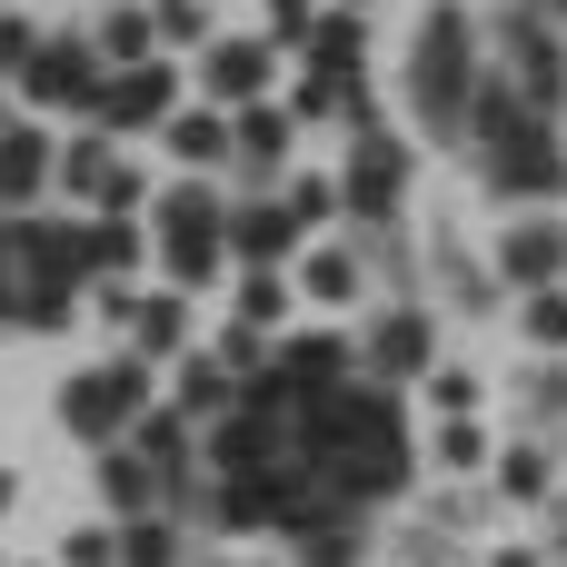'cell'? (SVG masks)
<instances>
[{"label": "cell", "instance_id": "3957f363", "mask_svg": "<svg viewBox=\"0 0 567 567\" xmlns=\"http://www.w3.org/2000/svg\"><path fill=\"white\" fill-rule=\"evenodd\" d=\"M219 219H229V199L209 189V179H179V189H159V269H169V289H219V269H229V249H219Z\"/></svg>", "mask_w": 567, "mask_h": 567}, {"label": "cell", "instance_id": "74e56055", "mask_svg": "<svg viewBox=\"0 0 567 567\" xmlns=\"http://www.w3.org/2000/svg\"><path fill=\"white\" fill-rule=\"evenodd\" d=\"M10 498H20V478H10V468H0V518H10Z\"/></svg>", "mask_w": 567, "mask_h": 567}, {"label": "cell", "instance_id": "52a82bcc", "mask_svg": "<svg viewBox=\"0 0 567 567\" xmlns=\"http://www.w3.org/2000/svg\"><path fill=\"white\" fill-rule=\"evenodd\" d=\"M50 179L70 189V199H90L100 219H140V169L90 130V140H60V159H50Z\"/></svg>", "mask_w": 567, "mask_h": 567}, {"label": "cell", "instance_id": "d4e9b609", "mask_svg": "<svg viewBox=\"0 0 567 567\" xmlns=\"http://www.w3.org/2000/svg\"><path fill=\"white\" fill-rule=\"evenodd\" d=\"M279 209H289V229L309 239V229H329V219H339V179L299 169V179H279Z\"/></svg>", "mask_w": 567, "mask_h": 567}, {"label": "cell", "instance_id": "8fae6325", "mask_svg": "<svg viewBox=\"0 0 567 567\" xmlns=\"http://www.w3.org/2000/svg\"><path fill=\"white\" fill-rule=\"evenodd\" d=\"M359 369H369V389H399V379H429L439 359H429V319L419 309H389L369 339H359Z\"/></svg>", "mask_w": 567, "mask_h": 567}, {"label": "cell", "instance_id": "484cf974", "mask_svg": "<svg viewBox=\"0 0 567 567\" xmlns=\"http://www.w3.org/2000/svg\"><path fill=\"white\" fill-rule=\"evenodd\" d=\"M299 289H309L319 309H349V299H359V259H349V249H309V259H299Z\"/></svg>", "mask_w": 567, "mask_h": 567}, {"label": "cell", "instance_id": "e575fe53", "mask_svg": "<svg viewBox=\"0 0 567 567\" xmlns=\"http://www.w3.org/2000/svg\"><path fill=\"white\" fill-rule=\"evenodd\" d=\"M30 50H40V30H30L20 10H0V80H20V70H30Z\"/></svg>", "mask_w": 567, "mask_h": 567}, {"label": "cell", "instance_id": "2e32d148", "mask_svg": "<svg viewBox=\"0 0 567 567\" xmlns=\"http://www.w3.org/2000/svg\"><path fill=\"white\" fill-rule=\"evenodd\" d=\"M50 159H60V150H50V130H30V120H20V130H0V219H20V209L50 189Z\"/></svg>", "mask_w": 567, "mask_h": 567}, {"label": "cell", "instance_id": "5b68a950", "mask_svg": "<svg viewBox=\"0 0 567 567\" xmlns=\"http://www.w3.org/2000/svg\"><path fill=\"white\" fill-rule=\"evenodd\" d=\"M100 80H110V70H100V50H90L80 30H60V40H40V50H30V70H20V100H30V110H80V120H90Z\"/></svg>", "mask_w": 567, "mask_h": 567}, {"label": "cell", "instance_id": "7a4b0ae2", "mask_svg": "<svg viewBox=\"0 0 567 567\" xmlns=\"http://www.w3.org/2000/svg\"><path fill=\"white\" fill-rule=\"evenodd\" d=\"M409 100H419V130L429 140H468V100H478V20L458 0H439L419 20V50H409Z\"/></svg>", "mask_w": 567, "mask_h": 567}, {"label": "cell", "instance_id": "5bb4252c", "mask_svg": "<svg viewBox=\"0 0 567 567\" xmlns=\"http://www.w3.org/2000/svg\"><path fill=\"white\" fill-rule=\"evenodd\" d=\"M498 279H508V289H558L567 279V229L558 219H518V229L498 239Z\"/></svg>", "mask_w": 567, "mask_h": 567}, {"label": "cell", "instance_id": "6da1fadb", "mask_svg": "<svg viewBox=\"0 0 567 567\" xmlns=\"http://www.w3.org/2000/svg\"><path fill=\"white\" fill-rule=\"evenodd\" d=\"M468 150L488 159V189H508V199H548V189H567L558 130H548L508 80H478V100H468Z\"/></svg>", "mask_w": 567, "mask_h": 567}, {"label": "cell", "instance_id": "9c48e42d", "mask_svg": "<svg viewBox=\"0 0 567 567\" xmlns=\"http://www.w3.org/2000/svg\"><path fill=\"white\" fill-rule=\"evenodd\" d=\"M508 90H518L538 120L567 100V40L538 20V10H518V20H508Z\"/></svg>", "mask_w": 567, "mask_h": 567}, {"label": "cell", "instance_id": "4fadbf2b", "mask_svg": "<svg viewBox=\"0 0 567 567\" xmlns=\"http://www.w3.org/2000/svg\"><path fill=\"white\" fill-rule=\"evenodd\" d=\"M219 249H229L239 269H279V259L299 249V229H289V209H279V199H239V209L219 219Z\"/></svg>", "mask_w": 567, "mask_h": 567}, {"label": "cell", "instance_id": "4316f807", "mask_svg": "<svg viewBox=\"0 0 567 567\" xmlns=\"http://www.w3.org/2000/svg\"><path fill=\"white\" fill-rule=\"evenodd\" d=\"M279 319H289V279H279V269H239V329L269 339Z\"/></svg>", "mask_w": 567, "mask_h": 567}, {"label": "cell", "instance_id": "60d3db41", "mask_svg": "<svg viewBox=\"0 0 567 567\" xmlns=\"http://www.w3.org/2000/svg\"><path fill=\"white\" fill-rule=\"evenodd\" d=\"M339 10H369V0H339Z\"/></svg>", "mask_w": 567, "mask_h": 567}, {"label": "cell", "instance_id": "ac0fdd59", "mask_svg": "<svg viewBox=\"0 0 567 567\" xmlns=\"http://www.w3.org/2000/svg\"><path fill=\"white\" fill-rule=\"evenodd\" d=\"M289 110L279 100H249V110H229V159H249V169H279L289 159Z\"/></svg>", "mask_w": 567, "mask_h": 567}, {"label": "cell", "instance_id": "83f0119b", "mask_svg": "<svg viewBox=\"0 0 567 567\" xmlns=\"http://www.w3.org/2000/svg\"><path fill=\"white\" fill-rule=\"evenodd\" d=\"M120 567H179V528L169 518H130L120 528Z\"/></svg>", "mask_w": 567, "mask_h": 567}, {"label": "cell", "instance_id": "277c9868", "mask_svg": "<svg viewBox=\"0 0 567 567\" xmlns=\"http://www.w3.org/2000/svg\"><path fill=\"white\" fill-rule=\"evenodd\" d=\"M140 409H150V359H100V369H80L60 389V429L90 439V449H120Z\"/></svg>", "mask_w": 567, "mask_h": 567}, {"label": "cell", "instance_id": "4dcf8cb0", "mask_svg": "<svg viewBox=\"0 0 567 567\" xmlns=\"http://www.w3.org/2000/svg\"><path fill=\"white\" fill-rule=\"evenodd\" d=\"M548 478H558V458H548L538 439H518V449L498 458V488H508V498H548Z\"/></svg>", "mask_w": 567, "mask_h": 567}, {"label": "cell", "instance_id": "8992f818", "mask_svg": "<svg viewBox=\"0 0 567 567\" xmlns=\"http://www.w3.org/2000/svg\"><path fill=\"white\" fill-rule=\"evenodd\" d=\"M179 110V70L169 60H140V70H110L100 100H90V130L100 140H130V130H159Z\"/></svg>", "mask_w": 567, "mask_h": 567}, {"label": "cell", "instance_id": "f1b7e54d", "mask_svg": "<svg viewBox=\"0 0 567 567\" xmlns=\"http://www.w3.org/2000/svg\"><path fill=\"white\" fill-rule=\"evenodd\" d=\"M528 349L538 359H567V279L558 289H528Z\"/></svg>", "mask_w": 567, "mask_h": 567}, {"label": "cell", "instance_id": "836d02e7", "mask_svg": "<svg viewBox=\"0 0 567 567\" xmlns=\"http://www.w3.org/2000/svg\"><path fill=\"white\" fill-rule=\"evenodd\" d=\"M60 567H120V538L110 528H70L60 538Z\"/></svg>", "mask_w": 567, "mask_h": 567}, {"label": "cell", "instance_id": "1f68e13d", "mask_svg": "<svg viewBox=\"0 0 567 567\" xmlns=\"http://www.w3.org/2000/svg\"><path fill=\"white\" fill-rule=\"evenodd\" d=\"M299 567H359V528H349V518L299 528Z\"/></svg>", "mask_w": 567, "mask_h": 567}, {"label": "cell", "instance_id": "f546056e", "mask_svg": "<svg viewBox=\"0 0 567 567\" xmlns=\"http://www.w3.org/2000/svg\"><path fill=\"white\" fill-rule=\"evenodd\" d=\"M429 458H439L449 478H468V468H488V429H478V419H449V429L429 439Z\"/></svg>", "mask_w": 567, "mask_h": 567}, {"label": "cell", "instance_id": "e0dca14e", "mask_svg": "<svg viewBox=\"0 0 567 567\" xmlns=\"http://www.w3.org/2000/svg\"><path fill=\"white\" fill-rule=\"evenodd\" d=\"M359 50H369V40H359V10H319L309 40H299V70L329 80V90H349V80H359Z\"/></svg>", "mask_w": 567, "mask_h": 567}, {"label": "cell", "instance_id": "7c38bea8", "mask_svg": "<svg viewBox=\"0 0 567 567\" xmlns=\"http://www.w3.org/2000/svg\"><path fill=\"white\" fill-rule=\"evenodd\" d=\"M269 70H279V50H269V40H209V50H199V80H209V110H219V100H229V110L269 100Z\"/></svg>", "mask_w": 567, "mask_h": 567}, {"label": "cell", "instance_id": "30bf717a", "mask_svg": "<svg viewBox=\"0 0 567 567\" xmlns=\"http://www.w3.org/2000/svg\"><path fill=\"white\" fill-rule=\"evenodd\" d=\"M399 189H409V140H389V130H359V150H349V169H339V209H359V219H389V209H399Z\"/></svg>", "mask_w": 567, "mask_h": 567}, {"label": "cell", "instance_id": "8d00e7d4", "mask_svg": "<svg viewBox=\"0 0 567 567\" xmlns=\"http://www.w3.org/2000/svg\"><path fill=\"white\" fill-rule=\"evenodd\" d=\"M429 399H439L449 419H468V409H478V379H468V369H429Z\"/></svg>", "mask_w": 567, "mask_h": 567}, {"label": "cell", "instance_id": "d590c367", "mask_svg": "<svg viewBox=\"0 0 567 567\" xmlns=\"http://www.w3.org/2000/svg\"><path fill=\"white\" fill-rule=\"evenodd\" d=\"M309 20H319V0H269V50H299Z\"/></svg>", "mask_w": 567, "mask_h": 567}, {"label": "cell", "instance_id": "b9f144b4", "mask_svg": "<svg viewBox=\"0 0 567 567\" xmlns=\"http://www.w3.org/2000/svg\"><path fill=\"white\" fill-rule=\"evenodd\" d=\"M548 10H558V20H567V0H548Z\"/></svg>", "mask_w": 567, "mask_h": 567}, {"label": "cell", "instance_id": "7402d4cb", "mask_svg": "<svg viewBox=\"0 0 567 567\" xmlns=\"http://www.w3.org/2000/svg\"><path fill=\"white\" fill-rule=\"evenodd\" d=\"M169 409H179L189 429H199V419H229V409H239V379H229L219 359H189V369H179V399H169Z\"/></svg>", "mask_w": 567, "mask_h": 567}, {"label": "cell", "instance_id": "d6a6232c", "mask_svg": "<svg viewBox=\"0 0 567 567\" xmlns=\"http://www.w3.org/2000/svg\"><path fill=\"white\" fill-rule=\"evenodd\" d=\"M150 30H159V40H179V50H209V40H219L199 0H150Z\"/></svg>", "mask_w": 567, "mask_h": 567}, {"label": "cell", "instance_id": "ba28073f", "mask_svg": "<svg viewBox=\"0 0 567 567\" xmlns=\"http://www.w3.org/2000/svg\"><path fill=\"white\" fill-rule=\"evenodd\" d=\"M269 379L309 409V399H339V389L359 379V349H349L339 329H289V339L269 349Z\"/></svg>", "mask_w": 567, "mask_h": 567}, {"label": "cell", "instance_id": "d6986e66", "mask_svg": "<svg viewBox=\"0 0 567 567\" xmlns=\"http://www.w3.org/2000/svg\"><path fill=\"white\" fill-rule=\"evenodd\" d=\"M90 50H100V70H140V60H159V30H150V0H120L100 30H90Z\"/></svg>", "mask_w": 567, "mask_h": 567}, {"label": "cell", "instance_id": "ffe728a7", "mask_svg": "<svg viewBox=\"0 0 567 567\" xmlns=\"http://www.w3.org/2000/svg\"><path fill=\"white\" fill-rule=\"evenodd\" d=\"M159 140H169L179 169H219V159H229V110H169Z\"/></svg>", "mask_w": 567, "mask_h": 567}, {"label": "cell", "instance_id": "cb8c5ba5", "mask_svg": "<svg viewBox=\"0 0 567 567\" xmlns=\"http://www.w3.org/2000/svg\"><path fill=\"white\" fill-rule=\"evenodd\" d=\"M130 269H140V219H100L90 229V279L100 289H130Z\"/></svg>", "mask_w": 567, "mask_h": 567}, {"label": "cell", "instance_id": "ab89813d", "mask_svg": "<svg viewBox=\"0 0 567 567\" xmlns=\"http://www.w3.org/2000/svg\"><path fill=\"white\" fill-rule=\"evenodd\" d=\"M558 558H567V508H558Z\"/></svg>", "mask_w": 567, "mask_h": 567}, {"label": "cell", "instance_id": "44dd1931", "mask_svg": "<svg viewBox=\"0 0 567 567\" xmlns=\"http://www.w3.org/2000/svg\"><path fill=\"white\" fill-rule=\"evenodd\" d=\"M130 339H140V359H179V339H189L179 289H140V299H130Z\"/></svg>", "mask_w": 567, "mask_h": 567}, {"label": "cell", "instance_id": "7bdbcfd3", "mask_svg": "<svg viewBox=\"0 0 567 567\" xmlns=\"http://www.w3.org/2000/svg\"><path fill=\"white\" fill-rule=\"evenodd\" d=\"M209 567H229V558H209Z\"/></svg>", "mask_w": 567, "mask_h": 567}, {"label": "cell", "instance_id": "603a6c76", "mask_svg": "<svg viewBox=\"0 0 567 567\" xmlns=\"http://www.w3.org/2000/svg\"><path fill=\"white\" fill-rule=\"evenodd\" d=\"M100 498H110L120 518H159V478H150L130 449H100Z\"/></svg>", "mask_w": 567, "mask_h": 567}, {"label": "cell", "instance_id": "9a60e30c", "mask_svg": "<svg viewBox=\"0 0 567 567\" xmlns=\"http://www.w3.org/2000/svg\"><path fill=\"white\" fill-rule=\"evenodd\" d=\"M189 449H199V439H189V419H179V409H140V419H130V458L159 478V498L189 478Z\"/></svg>", "mask_w": 567, "mask_h": 567}, {"label": "cell", "instance_id": "f35d334b", "mask_svg": "<svg viewBox=\"0 0 567 567\" xmlns=\"http://www.w3.org/2000/svg\"><path fill=\"white\" fill-rule=\"evenodd\" d=\"M498 567H538V558H528V548H498Z\"/></svg>", "mask_w": 567, "mask_h": 567}]
</instances>
